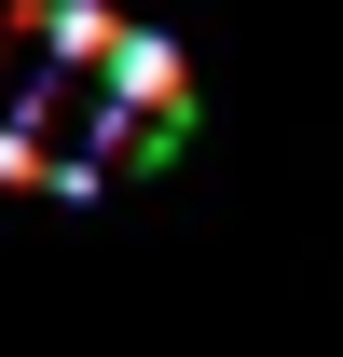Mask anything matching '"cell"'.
Segmentation results:
<instances>
[{
    "instance_id": "6da1fadb",
    "label": "cell",
    "mask_w": 343,
    "mask_h": 357,
    "mask_svg": "<svg viewBox=\"0 0 343 357\" xmlns=\"http://www.w3.org/2000/svg\"><path fill=\"white\" fill-rule=\"evenodd\" d=\"M96 69H110V96H124V110H165V96H192V55H178L165 28H110V55H96Z\"/></svg>"
},
{
    "instance_id": "7a4b0ae2",
    "label": "cell",
    "mask_w": 343,
    "mask_h": 357,
    "mask_svg": "<svg viewBox=\"0 0 343 357\" xmlns=\"http://www.w3.org/2000/svg\"><path fill=\"white\" fill-rule=\"evenodd\" d=\"M14 28H42V55H55V69H96L124 14H110V0H14Z\"/></svg>"
}]
</instances>
